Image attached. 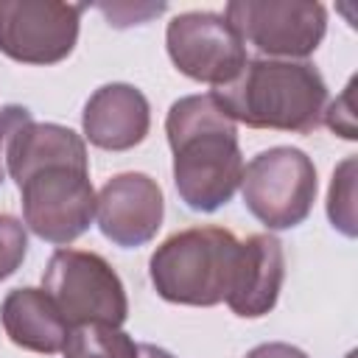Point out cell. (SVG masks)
<instances>
[{
  "label": "cell",
  "instance_id": "cell-1",
  "mask_svg": "<svg viewBox=\"0 0 358 358\" xmlns=\"http://www.w3.org/2000/svg\"><path fill=\"white\" fill-rule=\"evenodd\" d=\"M6 171L20 190L22 221L36 238L67 246L95 221L87 143L73 129L25 123L6 148Z\"/></svg>",
  "mask_w": 358,
  "mask_h": 358
},
{
  "label": "cell",
  "instance_id": "cell-2",
  "mask_svg": "<svg viewBox=\"0 0 358 358\" xmlns=\"http://www.w3.org/2000/svg\"><path fill=\"white\" fill-rule=\"evenodd\" d=\"M173 151V185L193 213H215L232 201L243 176L238 123L213 92L185 95L165 115Z\"/></svg>",
  "mask_w": 358,
  "mask_h": 358
},
{
  "label": "cell",
  "instance_id": "cell-3",
  "mask_svg": "<svg viewBox=\"0 0 358 358\" xmlns=\"http://www.w3.org/2000/svg\"><path fill=\"white\" fill-rule=\"evenodd\" d=\"M235 123L308 134L319 129L327 106V84L310 62L249 59L235 81L213 90Z\"/></svg>",
  "mask_w": 358,
  "mask_h": 358
},
{
  "label": "cell",
  "instance_id": "cell-4",
  "mask_svg": "<svg viewBox=\"0 0 358 358\" xmlns=\"http://www.w3.org/2000/svg\"><path fill=\"white\" fill-rule=\"evenodd\" d=\"M241 241L224 227H190L165 238L151 260L154 291L173 305L213 308L227 299Z\"/></svg>",
  "mask_w": 358,
  "mask_h": 358
},
{
  "label": "cell",
  "instance_id": "cell-5",
  "mask_svg": "<svg viewBox=\"0 0 358 358\" xmlns=\"http://www.w3.org/2000/svg\"><path fill=\"white\" fill-rule=\"evenodd\" d=\"M42 291L53 299L70 327H120L129 316V296L117 271L98 252L62 246L50 255Z\"/></svg>",
  "mask_w": 358,
  "mask_h": 358
},
{
  "label": "cell",
  "instance_id": "cell-6",
  "mask_svg": "<svg viewBox=\"0 0 358 358\" xmlns=\"http://www.w3.org/2000/svg\"><path fill=\"white\" fill-rule=\"evenodd\" d=\"M316 190V165L302 148L274 145L243 165V204L266 229L299 227L313 210Z\"/></svg>",
  "mask_w": 358,
  "mask_h": 358
},
{
  "label": "cell",
  "instance_id": "cell-7",
  "mask_svg": "<svg viewBox=\"0 0 358 358\" xmlns=\"http://www.w3.org/2000/svg\"><path fill=\"white\" fill-rule=\"evenodd\" d=\"M224 20L263 59L305 62L327 34V8L313 0H232Z\"/></svg>",
  "mask_w": 358,
  "mask_h": 358
},
{
  "label": "cell",
  "instance_id": "cell-8",
  "mask_svg": "<svg viewBox=\"0 0 358 358\" xmlns=\"http://www.w3.org/2000/svg\"><path fill=\"white\" fill-rule=\"evenodd\" d=\"M81 11L62 0H0V53L39 67L64 62L78 42Z\"/></svg>",
  "mask_w": 358,
  "mask_h": 358
},
{
  "label": "cell",
  "instance_id": "cell-9",
  "mask_svg": "<svg viewBox=\"0 0 358 358\" xmlns=\"http://www.w3.org/2000/svg\"><path fill=\"white\" fill-rule=\"evenodd\" d=\"M165 48L182 76L215 90L235 81L249 62L243 39L215 11L176 14L165 28Z\"/></svg>",
  "mask_w": 358,
  "mask_h": 358
},
{
  "label": "cell",
  "instance_id": "cell-10",
  "mask_svg": "<svg viewBox=\"0 0 358 358\" xmlns=\"http://www.w3.org/2000/svg\"><path fill=\"white\" fill-rule=\"evenodd\" d=\"M165 218V199L157 179L140 171L115 173L95 193V221L106 241L137 249L157 238Z\"/></svg>",
  "mask_w": 358,
  "mask_h": 358
},
{
  "label": "cell",
  "instance_id": "cell-11",
  "mask_svg": "<svg viewBox=\"0 0 358 358\" xmlns=\"http://www.w3.org/2000/svg\"><path fill=\"white\" fill-rule=\"evenodd\" d=\"M285 280V252L280 238L257 232L241 241L227 305L241 319H260L274 310Z\"/></svg>",
  "mask_w": 358,
  "mask_h": 358
},
{
  "label": "cell",
  "instance_id": "cell-12",
  "mask_svg": "<svg viewBox=\"0 0 358 358\" xmlns=\"http://www.w3.org/2000/svg\"><path fill=\"white\" fill-rule=\"evenodd\" d=\"M84 137L103 151H129L140 145L151 129L148 98L123 81L98 87L81 112Z\"/></svg>",
  "mask_w": 358,
  "mask_h": 358
},
{
  "label": "cell",
  "instance_id": "cell-13",
  "mask_svg": "<svg viewBox=\"0 0 358 358\" xmlns=\"http://www.w3.org/2000/svg\"><path fill=\"white\" fill-rule=\"evenodd\" d=\"M0 324L14 347L39 355L62 352L73 330L53 305V299L42 288L31 285L6 294V299L0 302Z\"/></svg>",
  "mask_w": 358,
  "mask_h": 358
},
{
  "label": "cell",
  "instance_id": "cell-14",
  "mask_svg": "<svg viewBox=\"0 0 358 358\" xmlns=\"http://www.w3.org/2000/svg\"><path fill=\"white\" fill-rule=\"evenodd\" d=\"M62 358H137V344L120 327L81 324L70 330Z\"/></svg>",
  "mask_w": 358,
  "mask_h": 358
},
{
  "label": "cell",
  "instance_id": "cell-15",
  "mask_svg": "<svg viewBox=\"0 0 358 358\" xmlns=\"http://www.w3.org/2000/svg\"><path fill=\"white\" fill-rule=\"evenodd\" d=\"M355 157H347L330 179V190H327V218L330 224L344 232L347 238H355L358 227H355Z\"/></svg>",
  "mask_w": 358,
  "mask_h": 358
},
{
  "label": "cell",
  "instance_id": "cell-16",
  "mask_svg": "<svg viewBox=\"0 0 358 358\" xmlns=\"http://www.w3.org/2000/svg\"><path fill=\"white\" fill-rule=\"evenodd\" d=\"M28 255L25 224L8 213H0V282L8 280Z\"/></svg>",
  "mask_w": 358,
  "mask_h": 358
},
{
  "label": "cell",
  "instance_id": "cell-17",
  "mask_svg": "<svg viewBox=\"0 0 358 358\" xmlns=\"http://www.w3.org/2000/svg\"><path fill=\"white\" fill-rule=\"evenodd\" d=\"M98 8L109 17V25L126 28V25H140V22H145L154 14H162L165 3H134V6L131 3H112V6L101 3Z\"/></svg>",
  "mask_w": 358,
  "mask_h": 358
},
{
  "label": "cell",
  "instance_id": "cell-18",
  "mask_svg": "<svg viewBox=\"0 0 358 358\" xmlns=\"http://www.w3.org/2000/svg\"><path fill=\"white\" fill-rule=\"evenodd\" d=\"M352 90H355V78L347 84V90H344V95L338 98V101H333L330 106H324V123L336 131V134H341L344 140H355L358 137V131H355V115H352V106H347L350 101H352Z\"/></svg>",
  "mask_w": 358,
  "mask_h": 358
},
{
  "label": "cell",
  "instance_id": "cell-19",
  "mask_svg": "<svg viewBox=\"0 0 358 358\" xmlns=\"http://www.w3.org/2000/svg\"><path fill=\"white\" fill-rule=\"evenodd\" d=\"M31 109L20 106V103H6L0 106V185L6 179V148L11 143V137L17 134V129H22L25 123H31Z\"/></svg>",
  "mask_w": 358,
  "mask_h": 358
},
{
  "label": "cell",
  "instance_id": "cell-20",
  "mask_svg": "<svg viewBox=\"0 0 358 358\" xmlns=\"http://www.w3.org/2000/svg\"><path fill=\"white\" fill-rule=\"evenodd\" d=\"M243 358H308V352H302L299 347L285 344V341H268V344H257Z\"/></svg>",
  "mask_w": 358,
  "mask_h": 358
},
{
  "label": "cell",
  "instance_id": "cell-21",
  "mask_svg": "<svg viewBox=\"0 0 358 358\" xmlns=\"http://www.w3.org/2000/svg\"><path fill=\"white\" fill-rule=\"evenodd\" d=\"M137 358H173V355L154 344H137Z\"/></svg>",
  "mask_w": 358,
  "mask_h": 358
}]
</instances>
